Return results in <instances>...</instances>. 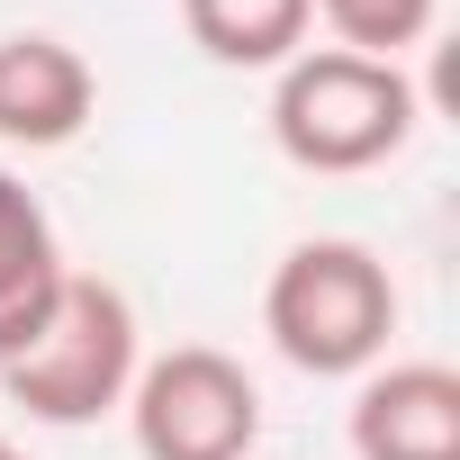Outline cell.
I'll list each match as a JSON object with an SVG mask.
<instances>
[{"mask_svg":"<svg viewBox=\"0 0 460 460\" xmlns=\"http://www.w3.org/2000/svg\"><path fill=\"white\" fill-rule=\"evenodd\" d=\"M118 415H127L145 460H253V442H262V388L217 343L154 352Z\"/></svg>","mask_w":460,"mask_h":460,"instance_id":"obj_4","label":"cell"},{"mask_svg":"<svg viewBox=\"0 0 460 460\" xmlns=\"http://www.w3.org/2000/svg\"><path fill=\"white\" fill-rule=\"evenodd\" d=\"M352 460H460V370L379 361L352 388Z\"/></svg>","mask_w":460,"mask_h":460,"instance_id":"obj_5","label":"cell"},{"mask_svg":"<svg viewBox=\"0 0 460 460\" xmlns=\"http://www.w3.org/2000/svg\"><path fill=\"white\" fill-rule=\"evenodd\" d=\"M181 28L226 73H280L316 28V0H181Z\"/></svg>","mask_w":460,"mask_h":460,"instance_id":"obj_8","label":"cell"},{"mask_svg":"<svg viewBox=\"0 0 460 460\" xmlns=\"http://www.w3.org/2000/svg\"><path fill=\"white\" fill-rule=\"evenodd\" d=\"M64 280H73V262H64V244H55L46 199H37L19 172H0V361L55 316Z\"/></svg>","mask_w":460,"mask_h":460,"instance_id":"obj_7","label":"cell"},{"mask_svg":"<svg viewBox=\"0 0 460 460\" xmlns=\"http://www.w3.org/2000/svg\"><path fill=\"white\" fill-rule=\"evenodd\" d=\"M136 370H145V325H136L127 289L100 280V271H73L55 316L0 361V388L37 424H100V415L127 406Z\"/></svg>","mask_w":460,"mask_h":460,"instance_id":"obj_3","label":"cell"},{"mask_svg":"<svg viewBox=\"0 0 460 460\" xmlns=\"http://www.w3.org/2000/svg\"><path fill=\"white\" fill-rule=\"evenodd\" d=\"M424 100L406 82V64L379 55H343V46H298L271 82V145L298 172H379L388 154H406Z\"/></svg>","mask_w":460,"mask_h":460,"instance_id":"obj_2","label":"cell"},{"mask_svg":"<svg viewBox=\"0 0 460 460\" xmlns=\"http://www.w3.org/2000/svg\"><path fill=\"white\" fill-rule=\"evenodd\" d=\"M262 334L289 370L307 379H361L388 361V334H397V280L370 244L352 235H307L271 262V289H262Z\"/></svg>","mask_w":460,"mask_h":460,"instance_id":"obj_1","label":"cell"},{"mask_svg":"<svg viewBox=\"0 0 460 460\" xmlns=\"http://www.w3.org/2000/svg\"><path fill=\"white\" fill-rule=\"evenodd\" d=\"M316 19L334 28V46H343V55H379V64H397L406 46H424V37H433L442 0H316Z\"/></svg>","mask_w":460,"mask_h":460,"instance_id":"obj_9","label":"cell"},{"mask_svg":"<svg viewBox=\"0 0 460 460\" xmlns=\"http://www.w3.org/2000/svg\"><path fill=\"white\" fill-rule=\"evenodd\" d=\"M0 460H28V451H19V442H10V433H0Z\"/></svg>","mask_w":460,"mask_h":460,"instance_id":"obj_10","label":"cell"},{"mask_svg":"<svg viewBox=\"0 0 460 460\" xmlns=\"http://www.w3.org/2000/svg\"><path fill=\"white\" fill-rule=\"evenodd\" d=\"M91 109H100V73L82 64V46H64L46 28L0 37V145L55 154L91 127Z\"/></svg>","mask_w":460,"mask_h":460,"instance_id":"obj_6","label":"cell"}]
</instances>
